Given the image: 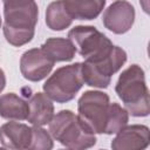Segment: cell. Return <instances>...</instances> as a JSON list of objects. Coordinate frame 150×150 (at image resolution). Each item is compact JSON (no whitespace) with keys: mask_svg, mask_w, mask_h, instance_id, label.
<instances>
[{"mask_svg":"<svg viewBox=\"0 0 150 150\" xmlns=\"http://www.w3.org/2000/svg\"><path fill=\"white\" fill-rule=\"evenodd\" d=\"M150 130L144 124L125 125L111 141L112 150H143L149 146Z\"/></svg>","mask_w":150,"mask_h":150,"instance_id":"obj_10","label":"cell"},{"mask_svg":"<svg viewBox=\"0 0 150 150\" xmlns=\"http://www.w3.org/2000/svg\"><path fill=\"white\" fill-rule=\"evenodd\" d=\"M109 107L110 97L107 93L87 90L77 101V116L94 134H104Z\"/></svg>","mask_w":150,"mask_h":150,"instance_id":"obj_6","label":"cell"},{"mask_svg":"<svg viewBox=\"0 0 150 150\" xmlns=\"http://www.w3.org/2000/svg\"><path fill=\"white\" fill-rule=\"evenodd\" d=\"M5 87H6V75H5V71L0 68V94L2 93Z\"/></svg>","mask_w":150,"mask_h":150,"instance_id":"obj_19","label":"cell"},{"mask_svg":"<svg viewBox=\"0 0 150 150\" xmlns=\"http://www.w3.org/2000/svg\"><path fill=\"white\" fill-rule=\"evenodd\" d=\"M28 111V102L15 93H7L0 96V117L8 121H25Z\"/></svg>","mask_w":150,"mask_h":150,"instance_id":"obj_14","label":"cell"},{"mask_svg":"<svg viewBox=\"0 0 150 150\" xmlns=\"http://www.w3.org/2000/svg\"><path fill=\"white\" fill-rule=\"evenodd\" d=\"M115 93L131 116L146 117L150 114L149 89L141 66L131 64L121 73L115 86Z\"/></svg>","mask_w":150,"mask_h":150,"instance_id":"obj_2","label":"cell"},{"mask_svg":"<svg viewBox=\"0 0 150 150\" xmlns=\"http://www.w3.org/2000/svg\"><path fill=\"white\" fill-rule=\"evenodd\" d=\"M41 49L54 62L71 61L76 54L74 43L66 38H49L41 45Z\"/></svg>","mask_w":150,"mask_h":150,"instance_id":"obj_15","label":"cell"},{"mask_svg":"<svg viewBox=\"0 0 150 150\" xmlns=\"http://www.w3.org/2000/svg\"><path fill=\"white\" fill-rule=\"evenodd\" d=\"M73 20H94L105 7L107 0H63Z\"/></svg>","mask_w":150,"mask_h":150,"instance_id":"obj_13","label":"cell"},{"mask_svg":"<svg viewBox=\"0 0 150 150\" xmlns=\"http://www.w3.org/2000/svg\"><path fill=\"white\" fill-rule=\"evenodd\" d=\"M48 131L55 141L73 150L93 148L97 141L95 134L69 109L60 110L53 116Z\"/></svg>","mask_w":150,"mask_h":150,"instance_id":"obj_3","label":"cell"},{"mask_svg":"<svg viewBox=\"0 0 150 150\" xmlns=\"http://www.w3.org/2000/svg\"><path fill=\"white\" fill-rule=\"evenodd\" d=\"M129 122V112L128 110L118 104L117 102H110L109 107V117L105 127V135H112L124 128Z\"/></svg>","mask_w":150,"mask_h":150,"instance_id":"obj_17","label":"cell"},{"mask_svg":"<svg viewBox=\"0 0 150 150\" xmlns=\"http://www.w3.org/2000/svg\"><path fill=\"white\" fill-rule=\"evenodd\" d=\"M32 142V127L11 121L0 127V143L4 148L14 150H29Z\"/></svg>","mask_w":150,"mask_h":150,"instance_id":"obj_11","label":"cell"},{"mask_svg":"<svg viewBox=\"0 0 150 150\" xmlns=\"http://www.w3.org/2000/svg\"><path fill=\"white\" fill-rule=\"evenodd\" d=\"M127 60L128 55L125 50L118 46H112L103 55L84 60V62H81L84 83L94 88H108L112 75L124 66Z\"/></svg>","mask_w":150,"mask_h":150,"instance_id":"obj_4","label":"cell"},{"mask_svg":"<svg viewBox=\"0 0 150 150\" xmlns=\"http://www.w3.org/2000/svg\"><path fill=\"white\" fill-rule=\"evenodd\" d=\"M27 121L33 125H46L54 116V104L45 93H34L29 101Z\"/></svg>","mask_w":150,"mask_h":150,"instance_id":"obj_12","label":"cell"},{"mask_svg":"<svg viewBox=\"0 0 150 150\" xmlns=\"http://www.w3.org/2000/svg\"><path fill=\"white\" fill-rule=\"evenodd\" d=\"M136 18L135 7L127 0H116L104 9L103 26L114 34H124L131 29Z\"/></svg>","mask_w":150,"mask_h":150,"instance_id":"obj_8","label":"cell"},{"mask_svg":"<svg viewBox=\"0 0 150 150\" xmlns=\"http://www.w3.org/2000/svg\"><path fill=\"white\" fill-rule=\"evenodd\" d=\"M81 67V62H75L57 68L43 83L45 94L56 103H67L74 100L84 84Z\"/></svg>","mask_w":150,"mask_h":150,"instance_id":"obj_5","label":"cell"},{"mask_svg":"<svg viewBox=\"0 0 150 150\" xmlns=\"http://www.w3.org/2000/svg\"><path fill=\"white\" fill-rule=\"evenodd\" d=\"M1 25H2V20H1V16H0V27H1Z\"/></svg>","mask_w":150,"mask_h":150,"instance_id":"obj_20","label":"cell"},{"mask_svg":"<svg viewBox=\"0 0 150 150\" xmlns=\"http://www.w3.org/2000/svg\"><path fill=\"white\" fill-rule=\"evenodd\" d=\"M55 62L40 48H32L26 50L20 57V71L21 75L30 81L39 82L46 79Z\"/></svg>","mask_w":150,"mask_h":150,"instance_id":"obj_9","label":"cell"},{"mask_svg":"<svg viewBox=\"0 0 150 150\" xmlns=\"http://www.w3.org/2000/svg\"><path fill=\"white\" fill-rule=\"evenodd\" d=\"M68 39L84 60L103 55L114 46L110 39L94 26H75L68 32Z\"/></svg>","mask_w":150,"mask_h":150,"instance_id":"obj_7","label":"cell"},{"mask_svg":"<svg viewBox=\"0 0 150 150\" xmlns=\"http://www.w3.org/2000/svg\"><path fill=\"white\" fill-rule=\"evenodd\" d=\"M73 22L71 16L66 9L63 0H55L46 8V25L54 32H61L70 27Z\"/></svg>","mask_w":150,"mask_h":150,"instance_id":"obj_16","label":"cell"},{"mask_svg":"<svg viewBox=\"0 0 150 150\" xmlns=\"http://www.w3.org/2000/svg\"><path fill=\"white\" fill-rule=\"evenodd\" d=\"M54 148L53 137L40 125L32 127V142L29 145V150H50Z\"/></svg>","mask_w":150,"mask_h":150,"instance_id":"obj_18","label":"cell"},{"mask_svg":"<svg viewBox=\"0 0 150 150\" xmlns=\"http://www.w3.org/2000/svg\"><path fill=\"white\" fill-rule=\"evenodd\" d=\"M4 36L6 41L21 47L30 42L39 20V7L35 0H2Z\"/></svg>","mask_w":150,"mask_h":150,"instance_id":"obj_1","label":"cell"}]
</instances>
